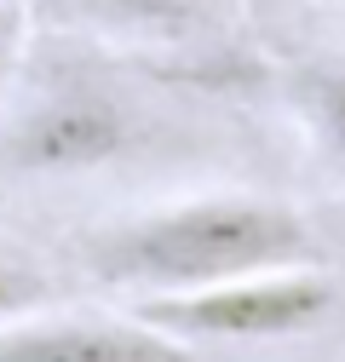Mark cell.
Returning <instances> with one entry per match:
<instances>
[{
  "label": "cell",
  "mask_w": 345,
  "mask_h": 362,
  "mask_svg": "<svg viewBox=\"0 0 345 362\" xmlns=\"http://www.w3.org/2000/svg\"><path fill=\"white\" fill-rule=\"evenodd\" d=\"M185 150V115L86 40L52 52L0 115V196L81 185Z\"/></svg>",
  "instance_id": "1"
},
{
  "label": "cell",
  "mask_w": 345,
  "mask_h": 362,
  "mask_svg": "<svg viewBox=\"0 0 345 362\" xmlns=\"http://www.w3.org/2000/svg\"><path fill=\"white\" fill-rule=\"evenodd\" d=\"M322 242L311 218L282 196L253 190H207L179 196L150 213H127L75 236V264L98 288L115 293H190L253 270L317 264Z\"/></svg>",
  "instance_id": "2"
},
{
  "label": "cell",
  "mask_w": 345,
  "mask_h": 362,
  "mask_svg": "<svg viewBox=\"0 0 345 362\" xmlns=\"http://www.w3.org/2000/svg\"><path fill=\"white\" fill-rule=\"evenodd\" d=\"M339 282L322 264H282V270H253V276H230L213 288L190 293H150L133 299L127 310L150 322L156 334L179 345H282L305 339L339 310Z\"/></svg>",
  "instance_id": "3"
},
{
  "label": "cell",
  "mask_w": 345,
  "mask_h": 362,
  "mask_svg": "<svg viewBox=\"0 0 345 362\" xmlns=\"http://www.w3.org/2000/svg\"><path fill=\"white\" fill-rule=\"evenodd\" d=\"M29 23L104 52H185L225 29V0H29Z\"/></svg>",
  "instance_id": "4"
},
{
  "label": "cell",
  "mask_w": 345,
  "mask_h": 362,
  "mask_svg": "<svg viewBox=\"0 0 345 362\" xmlns=\"http://www.w3.org/2000/svg\"><path fill=\"white\" fill-rule=\"evenodd\" d=\"M0 362H196L190 345L121 316H47V305L0 322Z\"/></svg>",
  "instance_id": "5"
},
{
  "label": "cell",
  "mask_w": 345,
  "mask_h": 362,
  "mask_svg": "<svg viewBox=\"0 0 345 362\" xmlns=\"http://www.w3.org/2000/svg\"><path fill=\"white\" fill-rule=\"evenodd\" d=\"M276 98L311 156L345 185V52H305L276 69Z\"/></svg>",
  "instance_id": "6"
},
{
  "label": "cell",
  "mask_w": 345,
  "mask_h": 362,
  "mask_svg": "<svg viewBox=\"0 0 345 362\" xmlns=\"http://www.w3.org/2000/svg\"><path fill=\"white\" fill-rule=\"evenodd\" d=\"M40 305H58V276H52L47 264H35L29 253L0 247V322L29 316Z\"/></svg>",
  "instance_id": "7"
},
{
  "label": "cell",
  "mask_w": 345,
  "mask_h": 362,
  "mask_svg": "<svg viewBox=\"0 0 345 362\" xmlns=\"http://www.w3.org/2000/svg\"><path fill=\"white\" fill-rule=\"evenodd\" d=\"M23 40H29V0H0V93L23 64Z\"/></svg>",
  "instance_id": "8"
},
{
  "label": "cell",
  "mask_w": 345,
  "mask_h": 362,
  "mask_svg": "<svg viewBox=\"0 0 345 362\" xmlns=\"http://www.w3.org/2000/svg\"><path fill=\"white\" fill-rule=\"evenodd\" d=\"M317 6H328V12H345V0H317Z\"/></svg>",
  "instance_id": "9"
}]
</instances>
